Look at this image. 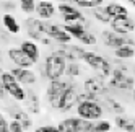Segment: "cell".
Here are the masks:
<instances>
[{
    "instance_id": "1",
    "label": "cell",
    "mask_w": 135,
    "mask_h": 132,
    "mask_svg": "<svg viewBox=\"0 0 135 132\" xmlns=\"http://www.w3.org/2000/svg\"><path fill=\"white\" fill-rule=\"evenodd\" d=\"M109 85L117 90H133L135 88V80L132 75H129V70L125 65H115L111 73Z\"/></svg>"
},
{
    "instance_id": "2",
    "label": "cell",
    "mask_w": 135,
    "mask_h": 132,
    "mask_svg": "<svg viewBox=\"0 0 135 132\" xmlns=\"http://www.w3.org/2000/svg\"><path fill=\"white\" fill-rule=\"evenodd\" d=\"M65 65H67V60L62 59L60 55H57V54H49L46 57L44 60V77L49 78L51 80H59L62 75L65 73Z\"/></svg>"
},
{
    "instance_id": "3",
    "label": "cell",
    "mask_w": 135,
    "mask_h": 132,
    "mask_svg": "<svg viewBox=\"0 0 135 132\" xmlns=\"http://www.w3.org/2000/svg\"><path fill=\"white\" fill-rule=\"evenodd\" d=\"M83 90H85V93H88L94 101H99V103L104 98L106 93L109 91L103 75H99V77H88L83 82Z\"/></svg>"
},
{
    "instance_id": "4",
    "label": "cell",
    "mask_w": 135,
    "mask_h": 132,
    "mask_svg": "<svg viewBox=\"0 0 135 132\" xmlns=\"http://www.w3.org/2000/svg\"><path fill=\"white\" fill-rule=\"evenodd\" d=\"M0 82H2V87H3L5 93L8 96H12L15 101H25L26 100V91L23 90V87L16 82V78L10 72H3L2 77H0Z\"/></svg>"
},
{
    "instance_id": "5",
    "label": "cell",
    "mask_w": 135,
    "mask_h": 132,
    "mask_svg": "<svg viewBox=\"0 0 135 132\" xmlns=\"http://www.w3.org/2000/svg\"><path fill=\"white\" fill-rule=\"evenodd\" d=\"M103 105L99 101H93V100H88V101H83V103H78L76 106V114L81 119H86V121H98L103 117Z\"/></svg>"
},
{
    "instance_id": "6",
    "label": "cell",
    "mask_w": 135,
    "mask_h": 132,
    "mask_svg": "<svg viewBox=\"0 0 135 132\" xmlns=\"http://www.w3.org/2000/svg\"><path fill=\"white\" fill-rule=\"evenodd\" d=\"M70 80H51L49 85L46 88V100L49 105L52 106H57L60 96L64 95V91L70 87Z\"/></svg>"
},
{
    "instance_id": "7",
    "label": "cell",
    "mask_w": 135,
    "mask_h": 132,
    "mask_svg": "<svg viewBox=\"0 0 135 132\" xmlns=\"http://www.w3.org/2000/svg\"><path fill=\"white\" fill-rule=\"evenodd\" d=\"M78 95H80V91H78V87L72 82L70 83V87L67 88L64 91V95L60 96L59 103H57V109H59L60 112H67V111H70L73 106H76V103H78Z\"/></svg>"
},
{
    "instance_id": "8",
    "label": "cell",
    "mask_w": 135,
    "mask_h": 132,
    "mask_svg": "<svg viewBox=\"0 0 135 132\" xmlns=\"http://www.w3.org/2000/svg\"><path fill=\"white\" fill-rule=\"evenodd\" d=\"M101 39H103V44L108 46L111 49H117L124 44H130V46H135V39H130L127 36H122V34H117L114 33L112 30H104L101 33Z\"/></svg>"
},
{
    "instance_id": "9",
    "label": "cell",
    "mask_w": 135,
    "mask_h": 132,
    "mask_svg": "<svg viewBox=\"0 0 135 132\" xmlns=\"http://www.w3.org/2000/svg\"><path fill=\"white\" fill-rule=\"evenodd\" d=\"M57 12L60 13L62 16V20L65 23H76V21H80V23H86L85 20V15L78 10L76 7H73L72 3H59V7H57Z\"/></svg>"
},
{
    "instance_id": "10",
    "label": "cell",
    "mask_w": 135,
    "mask_h": 132,
    "mask_svg": "<svg viewBox=\"0 0 135 132\" xmlns=\"http://www.w3.org/2000/svg\"><path fill=\"white\" fill-rule=\"evenodd\" d=\"M54 54L60 55L62 59L69 60V62H76V60H83L86 51L80 46H72V44H60L59 49H57Z\"/></svg>"
},
{
    "instance_id": "11",
    "label": "cell",
    "mask_w": 135,
    "mask_h": 132,
    "mask_svg": "<svg viewBox=\"0 0 135 132\" xmlns=\"http://www.w3.org/2000/svg\"><path fill=\"white\" fill-rule=\"evenodd\" d=\"M25 30H26V34L34 41H42L46 34L42 31V21L39 18H34V16H28L25 20Z\"/></svg>"
},
{
    "instance_id": "12",
    "label": "cell",
    "mask_w": 135,
    "mask_h": 132,
    "mask_svg": "<svg viewBox=\"0 0 135 132\" xmlns=\"http://www.w3.org/2000/svg\"><path fill=\"white\" fill-rule=\"evenodd\" d=\"M111 30L117 34L122 36H127L129 33H132L135 30V21L132 20L130 16H125V18H112L111 20Z\"/></svg>"
},
{
    "instance_id": "13",
    "label": "cell",
    "mask_w": 135,
    "mask_h": 132,
    "mask_svg": "<svg viewBox=\"0 0 135 132\" xmlns=\"http://www.w3.org/2000/svg\"><path fill=\"white\" fill-rule=\"evenodd\" d=\"M10 73L16 78V82L20 85H26V87H31L37 82V77L36 73L31 70V69H21V67H13L10 70Z\"/></svg>"
},
{
    "instance_id": "14",
    "label": "cell",
    "mask_w": 135,
    "mask_h": 132,
    "mask_svg": "<svg viewBox=\"0 0 135 132\" xmlns=\"http://www.w3.org/2000/svg\"><path fill=\"white\" fill-rule=\"evenodd\" d=\"M7 54H8V59H10L15 65L21 67V69H30V67H33V65H34V62L28 57V55L20 48H10Z\"/></svg>"
},
{
    "instance_id": "15",
    "label": "cell",
    "mask_w": 135,
    "mask_h": 132,
    "mask_svg": "<svg viewBox=\"0 0 135 132\" xmlns=\"http://www.w3.org/2000/svg\"><path fill=\"white\" fill-rule=\"evenodd\" d=\"M55 12H57V7L52 2H49V0H41L39 3H36V13H37V18H39V20L49 21L55 15Z\"/></svg>"
},
{
    "instance_id": "16",
    "label": "cell",
    "mask_w": 135,
    "mask_h": 132,
    "mask_svg": "<svg viewBox=\"0 0 135 132\" xmlns=\"http://www.w3.org/2000/svg\"><path fill=\"white\" fill-rule=\"evenodd\" d=\"M10 114H12V117L20 124L25 130H30L31 127H33V121H31V117H30V114H28L26 111H23V109H20L18 106H15V108H10Z\"/></svg>"
},
{
    "instance_id": "17",
    "label": "cell",
    "mask_w": 135,
    "mask_h": 132,
    "mask_svg": "<svg viewBox=\"0 0 135 132\" xmlns=\"http://www.w3.org/2000/svg\"><path fill=\"white\" fill-rule=\"evenodd\" d=\"M26 111L31 112V114H39L41 112V101L39 96L36 95L34 90H28L26 91Z\"/></svg>"
},
{
    "instance_id": "18",
    "label": "cell",
    "mask_w": 135,
    "mask_h": 132,
    "mask_svg": "<svg viewBox=\"0 0 135 132\" xmlns=\"http://www.w3.org/2000/svg\"><path fill=\"white\" fill-rule=\"evenodd\" d=\"M20 49L30 57L34 64H37L39 62V48H37V44L36 43H33V41H21V44H20Z\"/></svg>"
},
{
    "instance_id": "19",
    "label": "cell",
    "mask_w": 135,
    "mask_h": 132,
    "mask_svg": "<svg viewBox=\"0 0 135 132\" xmlns=\"http://www.w3.org/2000/svg\"><path fill=\"white\" fill-rule=\"evenodd\" d=\"M2 23H3V28L10 33V34H18L21 31V26L20 23L16 21V18L12 15V13H5L2 16Z\"/></svg>"
},
{
    "instance_id": "20",
    "label": "cell",
    "mask_w": 135,
    "mask_h": 132,
    "mask_svg": "<svg viewBox=\"0 0 135 132\" xmlns=\"http://www.w3.org/2000/svg\"><path fill=\"white\" fill-rule=\"evenodd\" d=\"M103 106L106 108V111L112 112L114 116H119V114H124L125 112V108L120 101L114 100V98H103Z\"/></svg>"
},
{
    "instance_id": "21",
    "label": "cell",
    "mask_w": 135,
    "mask_h": 132,
    "mask_svg": "<svg viewBox=\"0 0 135 132\" xmlns=\"http://www.w3.org/2000/svg\"><path fill=\"white\" fill-rule=\"evenodd\" d=\"M114 124L119 129H122L124 132H135V119L133 117H125L124 114L115 116Z\"/></svg>"
},
{
    "instance_id": "22",
    "label": "cell",
    "mask_w": 135,
    "mask_h": 132,
    "mask_svg": "<svg viewBox=\"0 0 135 132\" xmlns=\"http://www.w3.org/2000/svg\"><path fill=\"white\" fill-rule=\"evenodd\" d=\"M106 12H108V15L111 18H125V16H129L127 8L124 5H120V3H117V2H112L109 5H106Z\"/></svg>"
},
{
    "instance_id": "23",
    "label": "cell",
    "mask_w": 135,
    "mask_h": 132,
    "mask_svg": "<svg viewBox=\"0 0 135 132\" xmlns=\"http://www.w3.org/2000/svg\"><path fill=\"white\" fill-rule=\"evenodd\" d=\"M62 30L65 33H69L72 37H76V39H78V37L86 31V25H83L80 21H76V23H65L62 26Z\"/></svg>"
},
{
    "instance_id": "24",
    "label": "cell",
    "mask_w": 135,
    "mask_h": 132,
    "mask_svg": "<svg viewBox=\"0 0 135 132\" xmlns=\"http://www.w3.org/2000/svg\"><path fill=\"white\" fill-rule=\"evenodd\" d=\"M83 60L88 64V67H91L93 70H99L103 62H104V57L99 55V54H96V52H86Z\"/></svg>"
},
{
    "instance_id": "25",
    "label": "cell",
    "mask_w": 135,
    "mask_h": 132,
    "mask_svg": "<svg viewBox=\"0 0 135 132\" xmlns=\"http://www.w3.org/2000/svg\"><path fill=\"white\" fill-rule=\"evenodd\" d=\"M114 55L117 59H122V60L132 59L135 55V49H133V46H130V44H124V46H120V48L114 49Z\"/></svg>"
},
{
    "instance_id": "26",
    "label": "cell",
    "mask_w": 135,
    "mask_h": 132,
    "mask_svg": "<svg viewBox=\"0 0 135 132\" xmlns=\"http://www.w3.org/2000/svg\"><path fill=\"white\" fill-rule=\"evenodd\" d=\"M93 16H94V20H98L99 23H111V20L112 18L108 15V12H106V7H96V8H93Z\"/></svg>"
},
{
    "instance_id": "27",
    "label": "cell",
    "mask_w": 135,
    "mask_h": 132,
    "mask_svg": "<svg viewBox=\"0 0 135 132\" xmlns=\"http://www.w3.org/2000/svg\"><path fill=\"white\" fill-rule=\"evenodd\" d=\"M104 0H72V3L78 5L80 8H96V7H101Z\"/></svg>"
},
{
    "instance_id": "28",
    "label": "cell",
    "mask_w": 135,
    "mask_h": 132,
    "mask_svg": "<svg viewBox=\"0 0 135 132\" xmlns=\"http://www.w3.org/2000/svg\"><path fill=\"white\" fill-rule=\"evenodd\" d=\"M65 75L70 78H75L78 77V75H81V69H80V64L76 62H69L65 65Z\"/></svg>"
},
{
    "instance_id": "29",
    "label": "cell",
    "mask_w": 135,
    "mask_h": 132,
    "mask_svg": "<svg viewBox=\"0 0 135 132\" xmlns=\"http://www.w3.org/2000/svg\"><path fill=\"white\" fill-rule=\"evenodd\" d=\"M51 39H52V41H55V43H59V44H70L72 36H70L69 33H65L64 30H60V31L54 33V34L51 36Z\"/></svg>"
},
{
    "instance_id": "30",
    "label": "cell",
    "mask_w": 135,
    "mask_h": 132,
    "mask_svg": "<svg viewBox=\"0 0 135 132\" xmlns=\"http://www.w3.org/2000/svg\"><path fill=\"white\" fill-rule=\"evenodd\" d=\"M78 41L81 43V44H85V46H94L96 43H98V39H96V36L93 34V33H90L88 30H86L80 37H78Z\"/></svg>"
},
{
    "instance_id": "31",
    "label": "cell",
    "mask_w": 135,
    "mask_h": 132,
    "mask_svg": "<svg viewBox=\"0 0 135 132\" xmlns=\"http://www.w3.org/2000/svg\"><path fill=\"white\" fill-rule=\"evenodd\" d=\"M111 130V122L106 119H98L94 121V129L93 132H109Z\"/></svg>"
},
{
    "instance_id": "32",
    "label": "cell",
    "mask_w": 135,
    "mask_h": 132,
    "mask_svg": "<svg viewBox=\"0 0 135 132\" xmlns=\"http://www.w3.org/2000/svg\"><path fill=\"white\" fill-rule=\"evenodd\" d=\"M20 8H21V12L30 15V13L36 12V2L34 0H20Z\"/></svg>"
},
{
    "instance_id": "33",
    "label": "cell",
    "mask_w": 135,
    "mask_h": 132,
    "mask_svg": "<svg viewBox=\"0 0 135 132\" xmlns=\"http://www.w3.org/2000/svg\"><path fill=\"white\" fill-rule=\"evenodd\" d=\"M0 132H10V122L0 112Z\"/></svg>"
},
{
    "instance_id": "34",
    "label": "cell",
    "mask_w": 135,
    "mask_h": 132,
    "mask_svg": "<svg viewBox=\"0 0 135 132\" xmlns=\"http://www.w3.org/2000/svg\"><path fill=\"white\" fill-rule=\"evenodd\" d=\"M10 132H25V129L18 124L15 119H12V121H10Z\"/></svg>"
},
{
    "instance_id": "35",
    "label": "cell",
    "mask_w": 135,
    "mask_h": 132,
    "mask_svg": "<svg viewBox=\"0 0 135 132\" xmlns=\"http://www.w3.org/2000/svg\"><path fill=\"white\" fill-rule=\"evenodd\" d=\"M2 8H3V10H7V13H10L12 10H15V3L10 2V0H5V2L2 3Z\"/></svg>"
},
{
    "instance_id": "36",
    "label": "cell",
    "mask_w": 135,
    "mask_h": 132,
    "mask_svg": "<svg viewBox=\"0 0 135 132\" xmlns=\"http://www.w3.org/2000/svg\"><path fill=\"white\" fill-rule=\"evenodd\" d=\"M41 132H60L57 126H42Z\"/></svg>"
},
{
    "instance_id": "37",
    "label": "cell",
    "mask_w": 135,
    "mask_h": 132,
    "mask_svg": "<svg viewBox=\"0 0 135 132\" xmlns=\"http://www.w3.org/2000/svg\"><path fill=\"white\" fill-rule=\"evenodd\" d=\"M0 39H2V43H8L10 41V33H8L7 30H0Z\"/></svg>"
},
{
    "instance_id": "38",
    "label": "cell",
    "mask_w": 135,
    "mask_h": 132,
    "mask_svg": "<svg viewBox=\"0 0 135 132\" xmlns=\"http://www.w3.org/2000/svg\"><path fill=\"white\" fill-rule=\"evenodd\" d=\"M5 95H7V93H5V90H3V87H2V82H0V98H5Z\"/></svg>"
},
{
    "instance_id": "39",
    "label": "cell",
    "mask_w": 135,
    "mask_h": 132,
    "mask_svg": "<svg viewBox=\"0 0 135 132\" xmlns=\"http://www.w3.org/2000/svg\"><path fill=\"white\" fill-rule=\"evenodd\" d=\"M57 2H60V3H70L72 0H57Z\"/></svg>"
},
{
    "instance_id": "40",
    "label": "cell",
    "mask_w": 135,
    "mask_h": 132,
    "mask_svg": "<svg viewBox=\"0 0 135 132\" xmlns=\"http://www.w3.org/2000/svg\"><path fill=\"white\" fill-rule=\"evenodd\" d=\"M127 2H129V3H130V5H132L133 8H135V0H127Z\"/></svg>"
},
{
    "instance_id": "41",
    "label": "cell",
    "mask_w": 135,
    "mask_h": 132,
    "mask_svg": "<svg viewBox=\"0 0 135 132\" xmlns=\"http://www.w3.org/2000/svg\"><path fill=\"white\" fill-rule=\"evenodd\" d=\"M132 98H133V101H135V88L132 90Z\"/></svg>"
},
{
    "instance_id": "42",
    "label": "cell",
    "mask_w": 135,
    "mask_h": 132,
    "mask_svg": "<svg viewBox=\"0 0 135 132\" xmlns=\"http://www.w3.org/2000/svg\"><path fill=\"white\" fill-rule=\"evenodd\" d=\"M3 72H5V70H3L2 67H0V77H2V73H3Z\"/></svg>"
},
{
    "instance_id": "43",
    "label": "cell",
    "mask_w": 135,
    "mask_h": 132,
    "mask_svg": "<svg viewBox=\"0 0 135 132\" xmlns=\"http://www.w3.org/2000/svg\"><path fill=\"white\" fill-rule=\"evenodd\" d=\"M0 60H2V52H0Z\"/></svg>"
},
{
    "instance_id": "44",
    "label": "cell",
    "mask_w": 135,
    "mask_h": 132,
    "mask_svg": "<svg viewBox=\"0 0 135 132\" xmlns=\"http://www.w3.org/2000/svg\"><path fill=\"white\" fill-rule=\"evenodd\" d=\"M10 2H12V0H10Z\"/></svg>"
}]
</instances>
